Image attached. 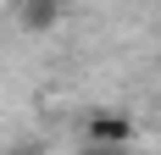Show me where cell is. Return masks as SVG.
Instances as JSON below:
<instances>
[{"instance_id": "cell-1", "label": "cell", "mask_w": 161, "mask_h": 155, "mask_svg": "<svg viewBox=\"0 0 161 155\" xmlns=\"http://www.w3.org/2000/svg\"><path fill=\"white\" fill-rule=\"evenodd\" d=\"M133 139H139V122L117 105H95L83 116V144H133Z\"/></svg>"}, {"instance_id": "cell-2", "label": "cell", "mask_w": 161, "mask_h": 155, "mask_svg": "<svg viewBox=\"0 0 161 155\" xmlns=\"http://www.w3.org/2000/svg\"><path fill=\"white\" fill-rule=\"evenodd\" d=\"M61 11H67V0H17V22L28 33H50L61 22Z\"/></svg>"}, {"instance_id": "cell-3", "label": "cell", "mask_w": 161, "mask_h": 155, "mask_svg": "<svg viewBox=\"0 0 161 155\" xmlns=\"http://www.w3.org/2000/svg\"><path fill=\"white\" fill-rule=\"evenodd\" d=\"M78 155H139L133 144H83Z\"/></svg>"}, {"instance_id": "cell-4", "label": "cell", "mask_w": 161, "mask_h": 155, "mask_svg": "<svg viewBox=\"0 0 161 155\" xmlns=\"http://www.w3.org/2000/svg\"><path fill=\"white\" fill-rule=\"evenodd\" d=\"M11 155H39V144H22V150H11Z\"/></svg>"}]
</instances>
